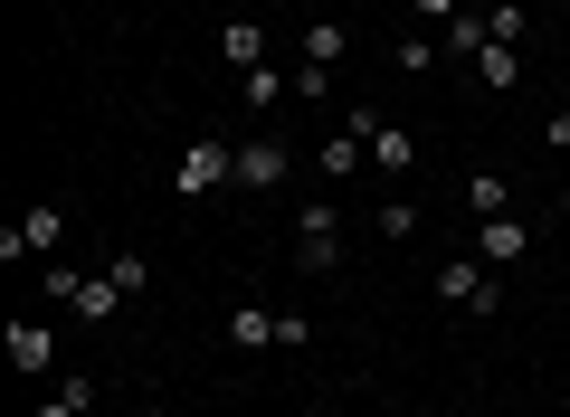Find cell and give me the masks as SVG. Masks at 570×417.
Segmentation results:
<instances>
[{"label":"cell","instance_id":"obj_20","mask_svg":"<svg viewBox=\"0 0 570 417\" xmlns=\"http://www.w3.org/2000/svg\"><path fill=\"white\" fill-rule=\"evenodd\" d=\"M523 29H532L523 0H494V10H485V39H494V48H523Z\"/></svg>","mask_w":570,"mask_h":417},{"label":"cell","instance_id":"obj_8","mask_svg":"<svg viewBox=\"0 0 570 417\" xmlns=\"http://www.w3.org/2000/svg\"><path fill=\"white\" fill-rule=\"evenodd\" d=\"M475 257L504 276V266H523V257H532V228L513 219V209H504V219H475Z\"/></svg>","mask_w":570,"mask_h":417},{"label":"cell","instance_id":"obj_10","mask_svg":"<svg viewBox=\"0 0 570 417\" xmlns=\"http://www.w3.org/2000/svg\"><path fill=\"white\" fill-rule=\"evenodd\" d=\"M475 86H485V96H513V86H523V48H475Z\"/></svg>","mask_w":570,"mask_h":417},{"label":"cell","instance_id":"obj_2","mask_svg":"<svg viewBox=\"0 0 570 417\" xmlns=\"http://www.w3.org/2000/svg\"><path fill=\"white\" fill-rule=\"evenodd\" d=\"M428 295L448 304V314H475V322H485L494 304H504V285H494V266H485V257H448L438 276H428Z\"/></svg>","mask_w":570,"mask_h":417},{"label":"cell","instance_id":"obj_16","mask_svg":"<svg viewBox=\"0 0 570 417\" xmlns=\"http://www.w3.org/2000/svg\"><path fill=\"white\" fill-rule=\"evenodd\" d=\"M466 209H475V219H504V209H513V180L504 171H475L466 180Z\"/></svg>","mask_w":570,"mask_h":417},{"label":"cell","instance_id":"obj_15","mask_svg":"<svg viewBox=\"0 0 570 417\" xmlns=\"http://www.w3.org/2000/svg\"><path fill=\"white\" fill-rule=\"evenodd\" d=\"M228 341H238V351H276V314H266V304H238V314H228Z\"/></svg>","mask_w":570,"mask_h":417},{"label":"cell","instance_id":"obj_5","mask_svg":"<svg viewBox=\"0 0 570 417\" xmlns=\"http://www.w3.org/2000/svg\"><path fill=\"white\" fill-rule=\"evenodd\" d=\"M352 123H362V142H371V171L409 180V161H419V133H409V123H381L371 105H352Z\"/></svg>","mask_w":570,"mask_h":417},{"label":"cell","instance_id":"obj_17","mask_svg":"<svg viewBox=\"0 0 570 417\" xmlns=\"http://www.w3.org/2000/svg\"><path fill=\"white\" fill-rule=\"evenodd\" d=\"M371 228H381L390 247H409V238H419V209H409V190H390L381 209H371Z\"/></svg>","mask_w":570,"mask_h":417},{"label":"cell","instance_id":"obj_19","mask_svg":"<svg viewBox=\"0 0 570 417\" xmlns=\"http://www.w3.org/2000/svg\"><path fill=\"white\" fill-rule=\"evenodd\" d=\"M39 417H96V379H58V389L39 398Z\"/></svg>","mask_w":570,"mask_h":417},{"label":"cell","instance_id":"obj_7","mask_svg":"<svg viewBox=\"0 0 570 417\" xmlns=\"http://www.w3.org/2000/svg\"><path fill=\"white\" fill-rule=\"evenodd\" d=\"M58 238H67V209H29V219L0 228V257H10V266H20V257H58Z\"/></svg>","mask_w":570,"mask_h":417},{"label":"cell","instance_id":"obj_24","mask_svg":"<svg viewBox=\"0 0 570 417\" xmlns=\"http://www.w3.org/2000/svg\"><path fill=\"white\" fill-rule=\"evenodd\" d=\"M153 417H181V408H153Z\"/></svg>","mask_w":570,"mask_h":417},{"label":"cell","instance_id":"obj_9","mask_svg":"<svg viewBox=\"0 0 570 417\" xmlns=\"http://www.w3.org/2000/svg\"><path fill=\"white\" fill-rule=\"evenodd\" d=\"M371 171V142H362V123H333V133H324V190H343V180H362Z\"/></svg>","mask_w":570,"mask_h":417},{"label":"cell","instance_id":"obj_13","mask_svg":"<svg viewBox=\"0 0 570 417\" xmlns=\"http://www.w3.org/2000/svg\"><path fill=\"white\" fill-rule=\"evenodd\" d=\"M343 48H352V29H343V20H314L305 39H295V58H305V67H343Z\"/></svg>","mask_w":570,"mask_h":417},{"label":"cell","instance_id":"obj_12","mask_svg":"<svg viewBox=\"0 0 570 417\" xmlns=\"http://www.w3.org/2000/svg\"><path fill=\"white\" fill-rule=\"evenodd\" d=\"M10 360H20V370H48V360H58V332H48V322H10Z\"/></svg>","mask_w":570,"mask_h":417},{"label":"cell","instance_id":"obj_25","mask_svg":"<svg viewBox=\"0 0 570 417\" xmlns=\"http://www.w3.org/2000/svg\"><path fill=\"white\" fill-rule=\"evenodd\" d=\"M561 209H570V190H561Z\"/></svg>","mask_w":570,"mask_h":417},{"label":"cell","instance_id":"obj_11","mask_svg":"<svg viewBox=\"0 0 570 417\" xmlns=\"http://www.w3.org/2000/svg\"><path fill=\"white\" fill-rule=\"evenodd\" d=\"M219 58L238 67V77H247V67H266V29L257 20H219Z\"/></svg>","mask_w":570,"mask_h":417},{"label":"cell","instance_id":"obj_4","mask_svg":"<svg viewBox=\"0 0 570 417\" xmlns=\"http://www.w3.org/2000/svg\"><path fill=\"white\" fill-rule=\"evenodd\" d=\"M48 295H58L77 322H115L124 314V285L115 276H77V266H48Z\"/></svg>","mask_w":570,"mask_h":417},{"label":"cell","instance_id":"obj_6","mask_svg":"<svg viewBox=\"0 0 570 417\" xmlns=\"http://www.w3.org/2000/svg\"><path fill=\"white\" fill-rule=\"evenodd\" d=\"M285 171H295V152H285L276 133H247V142H238V190L266 199V190H285Z\"/></svg>","mask_w":570,"mask_h":417},{"label":"cell","instance_id":"obj_14","mask_svg":"<svg viewBox=\"0 0 570 417\" xmlns=\"http://www.w3.org/2000/svg\"><path fill=\"white\" fill-rule=\"evenodd\" d=\"M295 96V67H247V115H276Z\"/></svg>","mask_w":570,"mask_h":417},{"label":"cell","instance_id":"obj_18","mask_svg":"<svg viewBox=\"0 0 570 417\" xmlns=\"http://www.w3.org/2000/svg\"><path fill=\"white\" fill-rule=\"evenodd\" d=\"M105 276L124 285V304H142V295H153V257H142V247H115V266H105Z\"/></svg>","mask_w":570,"mask_h":417},{"label":"cell","instance_id":"obj_1","mask_svg":"<svg viewBox=\"0 0 570 417\" xmlns=\"http://www.w3.org/2000/svg\"><path fill=\"white\" fill-rule=\"evenodd\" d=\"M181 199H209V190H238V142L228 133H190L181 142V171H171Z\"/></svg>","mask_w":570,"mask_h":417},{"label":"cell","instance_id":"obj_22","mask_svg":"<svg viewBox=\"0 0 570 417\" xmlns=\"http://www.w3.org/2000/svg\"><path fill=\"white\" fill-rule=\"evenodd\" d=\"M438 58H448V48H438V39H400V67H409V77H428V67H438Z\"/></svg>","mask_w":570,"mask_h":417},{"label":"cell","instance_id":"obj_3","mask_svg":"<svg viewBox=\"0 0 570 417\" xmlns=\"http://www.w3.org/2000/svg\"><path fill=\"white\" fill-rule=\"evenodd\" d=\"M295 266H305V276H333V266H343V209H333V199L295 209Z\"/></svg>","mask_w":570,"mask_h":417},{"label":"cell","instance_id":"obj_21","mask_svg":"<svg viewBox=\"0 0 570 417\" xmlns=\"http://www.w3.org/2000/svg\"><path fill=\"white\" fill-rule=\"evenodd\" d=\"M475 48H485V10H456L448 20V58H475Z\"/></svg>","mask_w":570,"mask_h":417},{"label":"cell","instance_id":"obj_23","mask_svg":"<svg viewBox=\"0 0 570 417\" xmlns=\"http://www.w3.org/2000/svg\"><path fill=\"white\" fill-rule=\"evenodd\" d=\"M456 10H466V0H419V20H438V29H448Z\"/></svg>","mask_w":570,"mask_h":417}]
</instances>
